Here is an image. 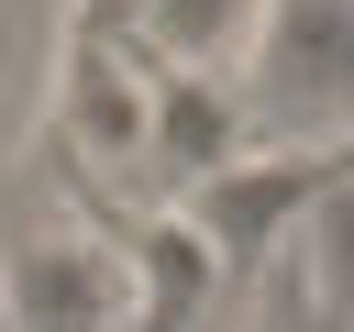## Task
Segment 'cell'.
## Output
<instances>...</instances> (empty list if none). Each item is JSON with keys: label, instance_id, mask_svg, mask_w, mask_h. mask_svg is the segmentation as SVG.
Here are the masks:
<instances>
[{"label": "cell", "instance_id": "6da1fadb", "mask_svg": "<svg viewBox=\"0 0 354 332\" xmlns=\"http://www.w3.org/2000/svg\"><path fill=\"white\" fill-rule=\"evenodd\" d=\"M0 321L11 332H144V277H133V221L88 210L44 177L0 243Z\"/></svg>", "mask_w": 354, "mask_h": 332}]
</instances>
